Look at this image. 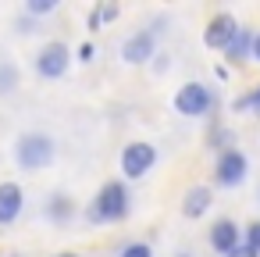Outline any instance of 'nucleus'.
<instances>
[{"instance_id":"nucleus-1","label":"nucleus","mask_w":260,"mask_h":257,"mask_svg":"<svg viewBox=\"0 0 260 257\" xmlns=\"http://www.w3.org/2000/svg\"><path fill=\"white\" fill-rule=\"evenodd\" d=\"M132 207V196H128V186L121 179H111L100 186V193L93 196V204L86 207V221L89 225H104V221H121Z\"/></svg>"},{"instance_id":"nucleus-2","label":"nucleus","mask_w":260,"mask_h":257,"mask_svg":"<svg viewBox=\"0 0 260 257\" xmlns=\"http://www.w3.org/2000/svg\"><path fill=\"white\" fill-rule=\"evenodd\" d=\"M54 154H57V143L47 136V132H25L18 136L15 143V157L25 172H40V168H50L54 164Z\"/></svg>"},{"instance_id":"nucleus-3","label":"nucleus","mask_w":260,"mask_h":257,"mask_svg":"<svg viewBox=\"0 0 260 257\" xmlns=\"http://www.w3.org/2000/svg\"><path fill=\"white\" fill-rule=\"evenodd\" d=\"M175 111L185 115V118H203L214 111V90L207 82H185L178 93H175Z\"/></svg>"},{"instance_id":"nucleus-4","label":"nucleus","mask_w":260,"mask_h":257,"mask_svg":"<svg viewBox=\"0 0 260 257\" xmlns=\"http://www.w3.org/2000/svg\"><path fill=\"white\" fill-rule=\"evenodd\" d=\"M246 175H249V157H246L239 147L217 154V164H214V182H217V186L235 189V186L246 182Z\"/></svg>"},{"instance_id":"nucleus-5","label":"nucleus","mask_w":260,"mask_h":257,"mask_svg":"<svg viewBox=\"0 0 260 257\" xmlns=\"http://www.w3.org/2000/svg\"><path fill=\"white\" fill-rule=\"evenodd\" d=\"M153 164H157V147L153 143L136 139L121 150V175L125 179H146L153 172Z\"/></svg>"},{"instance_id":"nucleus-6","label":"nucleus","mask_w":260,"mask_h":257,"mask_svg":"<svg viewBox=\"0 0 260 257\" xmlns=\"http://www.w3.org/2000/svg\"><path fill=\"white\" fill-rule=\"evenodd\" d=\"M68 65H72V54H68V47L64 43H47L40 54H36V75H43V79H61L64 72H68Z\"/></svg>"},{"instance_id":"nucleus-7","label":"nucleus","mask_w":260,"mask_h":257,"mask_svg":"<svg viewBox=\"0 0 260 257\" xmlns=\"http://www.w3.org/2000/svg\"><path fill=\"white\" fill-rule=\"evenodd\" d=\"M207 243H210L214 253L228 257L235 246H242V229H239L232 218H217V221L210 225V232H207Z\"/></svg>"},{"instance_id":"nucleus-8","label":"nucleus","mask_w":260,"mask_h":257,"mask_svg":"<svg viewBox=\"0 0 260 257\" xmlns=\"http://www.w3.org/2000/svg\"><path fill=\"white\" fill-rule=\"evenodd\" d=\"M235 29H239L235 15L217 11V15L207 22V29H203V47H210V50H224V47H228V40L235 36Z\"/></svg>"},{"instance_id":"nucleus-9","label":"nucleus","mask_w":260,"mask_h":257,"mask_svg":"<svg viewBox=\"0 0 260 257\" xmlns=\"http://www.w3.org/2000/svg\"><path fill=\"white\" fill-rule=\"evenodd\" d=\"M121 58H125L128 65H146V61H153V58H157V40L150 36V29L132 33V36L121 43Z\"/></svg>"},{"instance_id":"nucleus-10","label":"nucleus","mask_w":260,"mask_h":257,"mask_svg":"<svg viewBox=\"0 0 260 257\" xmlns=\"http://www.w3.org/2000/svg\"><path fill=\"white\" fill-rule=\"evenodd\" d=\"M25 207V193L18 182H0V229L4 225H15L18 214Z\"/></svg>"},{"instance_id":"nucleus-11","label":"nucleus","mask_w":260,"mask_h":257,"mask_svg":"<svg viewBox=\"0 0 260 257\" xmlns=\"http://www.w3.org/2000/svg\"><path fill=\"white\" fill-rule=\"evenodd\" d=\"M210 204H214V193H210L207 186H192V189L185 193V200H182V214H185V218H203V214L210 211Z\"/></svg>"},{"instance_id":"nucleus-12","label":"nucleus","mask_w":260,"mask_h":257,"mask_svg":"<svg viewBox=\"0 0 260 257\" xmlns=\"http://www.w3.org/2000/svg\"><path fill=\"white\" fill-rule=\"evenodd\" d=\"M249 54H253V29L239 25V29H235V36H232V40H228V47H224V58L235 65V61H249Z\"/></svg>"},{"instance_id":"nucleus-13","label":"nucleus","mask_w":260,"mask_h":257,"mask_svg":"<svg viewBox=\"0 0 260 257\" xmlns=\"http://www.w3.org/2000/svg\"><path fill=\"white\" fill-rule=\"evenodd\" d=\"M47 214H50V221H72V218H75V204H72L64 193H54V196L47 200Z\"/></svg>"},{"instance_id":"nucleus-14","label":"nucleus","mask_w":260,"mask_h":257,"mask_svg":"<svg viewBox=\"0 0 260 257\" xmlns=\"http://www.w3.org/2000/svg\"><path fill=\"white\" fill-rule=\"evenodd\" d=\"M232 143H235V132H232L228 125H214V129H210V136H207V147H210V150H217V154L232 150Z\"/></svg>"},{"instance_id":"nucleus-15","label":"nucleus","mask_w":260,"mask_h":257,"mask_svg":"<svg viewBox=\"0 0 260 257\" xmlns=\"http://www.w3.org/2000/svg\"><path fill=\"white\" fill-rule=\"evenodd\" d=\"M232 107H235V111H253V115H260V86H253L249 93H242Z\"/></svg>"},{"instance_id":"nucleus-16","label":"nucleus","mask_w":260,"mask_h":257,"mask_svg":"<svg viewBox=\"0 0 260 257\" xmlns=\"http://www.w3.org/2000/svg\"><path fill=\"white\" fill-rule=\"evenodd\" d=\"M50 11H57V0H29V4H25V15L29 18H43V15H50Z\"/></svg>"},{"instance_id":"nucleus-17","label":"nucleus","mask_w":260,"mask_h":257,"mask_svg":"<svg viewBox=\"0 0 260 257\" xmlns=\"http://www.w3.org/2000/svg\"><path fill=\"white\" fill-rule=\"evenodd\" d=\"M15 90H18V68L0 65V93H15Z\"/></svg>"},{"instance_id":"nucleus-18","label":"nucleus","mask_w":260,"mask_h":257,"mask_svg":"<svg viewBox=\"0 0 260 257\" xmlns=\"http://www.w3.org/2000/svg\"><path fill=\"white\" fill-rule=\"evenodd\" d=\"M242 246H249L256 257H260V221H249L242 229Z\"/></svg>"},{"instance_id":"nucleus-19","label":"nucleus","mask_w":260,"mask_h":257,"mask_svg":"<svg viewBox=\"0 0 260 257\" xmlns=\"http://www.w3.org/2000/svg\"><path fill=\"white\" fill-rule=\"evenodd\" d=\"M118 257H153V246L150 243H125L118 250Z\"/></svg>"},{"instance_id":"nucleus-20","label":"nucleus","mask_w":260,"mask_h":257,"mask_svg":"<svg viewBox=\"0 0 260 257\" xmlns=\"http://www.w3.org/2000/svg\"><path fill=\"white\" fill-rule=\"evenodd\" d=\"M93 58H96V47L93 43H82L79 47V61H93Z\"/></svg>"},{"instance_id":"nucleus-21","label":"nucleus","mask_w":260,"mask_h":257,"mask_svg":"<svg viewBox=\"0 0 260 257\" xmlns=\"http://www.w3.org/2000/svg\"><path fill=\"white\" fill-rule=\"evenodd\" d=\"M100 18H104V22L118 18V4H104V8H100Z\"/></svg>"},{"instance_id":"nucleus-22","label":"nucleus","mask_w":260,"mask_h":257,"mask_svg":"<svg viewBox=\"0 0 260 257\" xmlns=\"http://www.w3.org/2000/svg\"><path fill=\"white\" fill-rule=\"evenodd\" d=\"M228 257H256V253H253V250H249V246H235V250H232V253H228Z\"/></svg>"},{"instance_id":"nucleus-23","label":"nucleus","mask_w":260,"mask_h":257,"mask_svg":"<svg viewBox=\"0 0 260 257\" xmlns=\"http://www.w3.org/2000/svg\"><path fill=\"white\" fill-rule=\"evenodd\" d=\"M249 61H260V33H253V54H249Z\"/></svg>"},{"instance_id":"nucleus-24","label":"nucleus","mask_w":260,"mask_h":257,"mask_svg":"<svg viewBox=\"0 0 260 257\" xmlns=\"http://www.w3.org/2000/svg\"><path fill=\"white\" fill-rule=\"evenodd\" d=\"M100 22H104V18H100V8L89 11V29H100Z\"/></svg>"},{"instance_id":"nucleus-25","label":"nucleus","mask_w":260,"mask_h":257,"mask_svg":"<svg viewBox=\"0 0 260 257\" xmlns=\"http://www.w3.org/2000/svg\"><path fill=\"white\" fill-rule=\"evenodd\" d=\"M57 257H79V253H57Z\"/></svg>"}]
</instances>
